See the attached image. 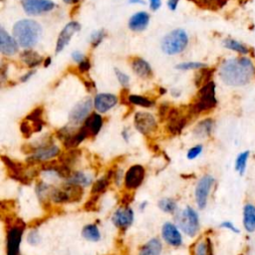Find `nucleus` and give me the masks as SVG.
Returning a JSON list of instances; mask_svg holds the SVG:
<instances>
[{"label":"nucleus","mask_w":255,"mask_h":255,"mask_svg":"<svg viewBox=\"0 0 255 255\" xmlns=\"http://www.w3.org/2000/svg\"><path fill=\"white\" fill-rule=\"evenodd\" d=\"M221 81L228 86L243 87L255 77V64L244 55L223 61L218 70Z\"/></svg>","instance_id":"f257e3e1"},{"label":"nucleus","mask_w":255,"mask_h":255,"mask_svg":"<svg viewBox=\"0 0 255 255\" xmlns=\"http://www.w3.org/2000/svg\"><path fill=\"white\" fill-rule=\"evenodd\" d=\"M41 26L32 19L18 21L13 27V37L23 48H31L37 44L41 36Z\"/></svg>","instance_id":"f03ea898"},{"label":"nucleus","mask_w":255,"mask_h":255,"mask_svg":"<svg viewBox=\"0 0 255 255\" xmlns=\"http://www.w3.org/2000/svg\"><path fill=\"white\" fill-rule=\"evenodd\" d=\"M217 105L215 97V84L210 81L201 87L195 101L191 103L187 109L189 117H197L200 114L210 111Z\"/></svg>","instance_id":"7ed1b4c3"},{"label":"nucleus","mask_w":255,"mask_h":255,"mask_svg":"<svg viewBox=\"0 0 255 255\" xmlns=\"http://www.w3.org/2000/svg\"><path fill=\"white\" fill-rule=\"evenodd\" d=\"M188 44V36L182 29H176L167 34L162 41V50L167 55L181 53Z\"/></svg>","instance_id":"20e7f679"},{"label":"nucleus","mask_w":255,"mask_h":255,"mask_svg":"<svg viewBox=\"0 0 255 255\" xmlns=\"http://www.w3.org/2000/svg\"><path fill=\"white\" fill-rule=\"evenodd\" d=\"M25 228V222L20 218H16L12 226L8 228L6 236L7 255H20V243Z\"/></svg>","instance_id":"39448f33"},{"label":"nucleus","mask_w":255,"mask_h":255,"mask_svg":"<svg viewBox=\"0 0 255 255\" xmlns=\"http://www.w3.org/2000/svg\"><path fill=\"white\" fill-rule=\"evenodd\" d=\"M178 223L182 231L188 236H195L200 230V217L198 212L187 206L178 215Z\"/></svg>","instance_id":"423d86ee"},{"label":"nucleus","mask_w":255,"mask_h":255,"mask_svg":"<svg viewBox=\"0 0 255 255\" xmlns=\"http://www.w3.org/2000/svg\"><path fill=\"white\" fill-rule=\"evenodd\" d=\"M2 162L6 166L8 170V176L14 180H17L23 184H30L32 178L28 175V171L25 167L18 162H14L12 159L6 155L1 156Z\"/></svg>","instance_id":"0eeeda50"},{"label":"nucleus","mask_w":255,"mask_h":255,"mask_svg":"<svg viewBox=\"0 0 255 255\" xmlns=\"http://www.w3.org/2000/svg\"><path fill=\"white\" fill-rule=\"evenodd\" d=\"M188 114L181 113L178 108L171 109L169 116L167 118L168 121V130L173 135H179L185 128L188 121Z\"/></svg>","instance_id":"6e6552de"},{"label":"nucleus","mask_w":255,"mask_h":255,"mask_svg":"<svg viewBox=\"0 0 255 255\" xmlns=\"http://www.w3.org/2000/svg\"><path fill=\"white\" fill-rule=\"evenodd\" d=\"M213 183L214 178L209 175L204 176L198 182L196 187V202L200 209L205 208L207 204V199Z\"/></svg>","instance_id":"1a4fd4ad"},{"label":"nucleus","mask_w":255,"mask_h":255,"mask_svg":"<svg viewBox=\"0 0 255 255\" xmlns=\"http://www.w3.org/2000/svg\"><path fill=\"white\" fill-rule=\"evenodd\" d=\"M60 153V150L55 145H49L39 148L33 154H30L26 162L29 166H34L36 164H42L50 161L51 158L57 156Z\"/></svg>","instance_id":"9d476101"},{"label":"nucleus","mask_w":255,"mask_h":255,"mask_svg":"<svg viewBox=\"0 0 255 255\" xmlns=\"http://www.w3.org/2000/svg\"><path fill=\"white\" fill-rule=\"evenodd\" d=\"M93 102L90 98H86L76 104L69 114V122L73 126H77L86 121L92 110Z\"/></svg>","instance_id":"9b49d317"},{"label":"nucleus","mask_w":255,"mask_h":255,"mask_svg":"<svg viewBox=\"0 0 255 255\" xmlns=\"http://www.w3.org/2000/svg\"><path fill=\"white\" fill-rule=\"evenodd\" d=\"M21 4L28 15H39L55 7V3L51 0H21Z\"/></svg>","instance_id":"f8f14e48"},{"label":"nucleus","mask_w":255,"mask_h":255,"mask_svg":"<svg viewBox=\"0 0 255 255\" xmlns=\"http://www.w3.org/2000/svg\"><path fill=\"white\" fill-rule=\"evenodd\" d=\"M134 123L136 129L143 135H149L156 130V120L155 118L147 112H138L135 115Z\"/></svg>","instance_id":"ddd939ff"},{"label":"nucleus","mask_w":255,"mask_h":255,"mask_svg":"<svg viewBox=\"0 0 255 255\" xmlns=\"http://www.w3.org/2000/svg\"><path fill=\"white\" fill-rule=\"evenodd\" d=\"M81 25L76 22L72 21L69 22L65 27H64L61 31V33L59 34L57 44H56V53H60L64 49L66 48V46L70 43L71 38L77 33L78 31H80Z\"/></svg>","instance_id":"4468645a"},{"label":"nucleus","mask_w":255,"mask_h":255,"mask_svg":"<svg viewBox=\"0 0 255 255\" xmlns=\"http://www.w3.org/2000/svg\"><path fill=\"white\" fill-rule=\"evenodd\" d=\"M112 221L116 228L126 230L132 226L134 221V211L129 206H123L115 211Z\"/></svg>","instance_id":"2eb2a0df"},{"label":"nucleus","mask_w":255,"mask_h":255,"mask_svg":"<svg viewBox=\"0 0 255 255\" xmlns=\"http://www.w3.org/2000/svg\"><path fill=\"white\" fill-rule=\"evenodd\" d=\"M146 175L145 168L141 165L131 167L125 175V185L128 189L138 188L144 181Z\"/></svg>","instance_id":"dca6fc26"},{"label":"nucleus","mask_w":255,"mask_h":255,"mask_svg":"<svg viewBox=\"0 0 255 255\" xmlns=\"http://www.w3.org/2000/svg\"><path fill=\"white\" fill-rule=\"evenodd\" d=\"M118 103V98L113 94L102 93L95 97L94 106L99 113H107Z\"/></svg>","instance_id":"f3484780"},{"label":"nucleus","mask_w":255,"mask_h":255,"mask_svg":"<svg viewBox=\"0 0 255 255\" xmlns=\"http://www.w3.org/2000/svg\"><path fill=\"white\" fill-rule=\"evenodd\" d=\"M162 236L168 244L174 247H178L182 243V237L179 230L171 222H166L163 226Z\"/></svg>","instance_id":"a211bd4d"},{"label":"nucleus","mask_w":255,"mask_h":255,"mask_svg":"<svg viewBox=\"0 0 255 255\" xmlns=\"http://www.w3.org/2000/svg\"><path fill=\"white\" fill-rule=\"evenodd\" d=\"M0 51L6 56H12L18 51V42L7 33L3 27L0 28Z\"/></svg>","instance_id":"6ab92c4d"},{"label":"nucleus","mask_w":255,"mask_h":255,"mask_svg":"<svg viewBox=\"0 0 255 255\" xmlns=\"http://www.w3.org/2000/svg\"><path fill=\"white\" fill-rule=\"evenodd\" d=\"M83 126L87 129L89 137H95L99 134L102 129L103 119L99 114L93 113L86 119Z\"/></svg>","instance_id":"aec40b11"},{"label":"nucleus","mask_w":255,"mask_h":255,"mask_svg":"<svg viewBox=\"0 0 255 255\" xmlns=\"http://www.w3.org/2000/svg\"><path fill=\"white\" fill-rule=\"evenodd\" d=\"M149 22H150V15L145 11H141L134 14L130 18L129 27L132 31L141 32L148 27Z\"/></svg>","instance_id":"412c9836"},{"label":"nucleus","mask_w":255,"mask_h":255,"mask_svg":"<svg viewBox=\"0 0 255 255\" xmlns=\"http://www.w3.org/2000/svg\"><path fill=\"white\" fill-rule=\"evenodd\" d=\"M132 68L134 72L143 79H148L153 74L150 64L143 58H134L132 61Z\"/></svg>","instance_id":"4be33fe9"},{"label":"nucleus","mask_w":255,"mask_h":255,"mask_svg":"<svg viewBox=\"0 0 255 255\" xmlns=\"http://www.w3.org/2000/svg\"><path fill=\"white\" fill-rule=\"evenodd\" d=\"M214 128V121L210 118L204 119L200 122L194 129L195 137L199 139H204L211 135Z\"/></svg>","instance_id":"5701e85b"},{"label":"nucleus","mask_w":255,"mask_h":255,"mask_svg":"<svg viewBox=\"0 0 255 255\" xmlns=\"http://www.w3.org/2000/svg\"><path fill=\"white\" fill-rule=\"evenodd\" d=\"M243 227L249 233L255 231V205L245 204L243 208Z\"/></svg>","instance_id":"b1692460"},{"label":"nucleus","mask_w":255,"mask_h":255,"mask_svg":"<svg viewBox=\"0 0 255 255\" xmlns=\"http://www.w3.org/2000/svg\"><path fill=\"white\" fill-rule=\"evenodd\" d=\"M20 58L22 60V62L24 64H26V66L30 67V68H34L43 62V58L34 50L32 49H26L24 50L21 55Z\"/></svg>","instance_id":"393cba45"},{"label":"nucleus","mask_w":255,"mask_h":255,"mask_svg":"<svg viewBox=\"0 0 255 255\" xmlns=\"http://www.w3.org/2000/svg\"><path fill=\"white\" fill-rule=\"evenodd\" d=\"M89 137V133L87 131L86 128L82 126L78 131H76L67 141L63 143V145L65 146L67 150L70 149H76L86 138Z\"/></svg>","instance_id":"a878e982"},{"label":"nucleus","mask_w":255,"mask_h":255,"mask_svg":"<svg viewBox=\"0 0 255 255\" xmlns=\"http://www.w3.org/2000/svg\"><path fill=\"white\" fill-rule=\"evenodd\" d=\"M43 113H44L43 107H38V108L34 109L26 117V120L30 121L32 123V125H33L35 133L41 132L45 125V122L43 119Z\"/></svg>","instance_id":"bb28decb"},{"label":"nucleus","mask_w":255,"mask_h":255,"mask_svg":"<svg viewBox=\"0 0 255 255\" xmlns=\"http://www.w3.org/2000/svg\"><path fill=\"white\" fill-rule=\"evenodd\" d=\"M191 255H213L212 242L210 238H205L198 241L193 248H190Z\"/></svg>","instance_id":"cd10ccee"},{"label":"nucleus","mask_w":255,"mask_h":255,"mask_svg":"<svg viewBox=\"0 0 255 255\" xmlns=\"http://www.w3.org/2000/svg\"><path fill=\"white\" fill-rule=\"evenodd\" d=\"M163 244L158 238L149 240L140 250L139 255H161Z\"/></svg>","instance_id":"c85d7f7f"},{"label":"nucleus","mask_w":255,"mask_h":255,"mask_svg":"<svg viewBox=\"0 0 255 255\" xmlns=\"http://www.w3.org/2000/svg\"><path fill=\"white\" fill-rule=\"evenodd\" d=\"M81 155V151L78 149H70L68 150L66 153H62L61 155H59L58 161L60 163H62L63 165L68 166V167H73L77 161L79 159Z\"/></svg>","instance_id":"c756f323"},{"label":"nucleus","mask_w":255,"mask_h":255,"mask_svg":"<svg viewBox=\"0 0 255 255\" xmlns=\"http://www.w3.org/2000/svg\"><path fill=\"white\" fill-rule=\"evenodd\" d=\"M223 46H225V48L231 50L233 52H236L240 55L246 56L250 53L249 48L245 44H243V43H241V42H239L235 39H231V38L225 39V40H223Z\"/></svg>","instance_id":"7c9ffc66"},{"label":"nucleus","mask_w":255,"mask_h":255,"mask_svg":"<svg viewBox=\"0 0 255 255\" xmlns=\"http://www.w3.org/2000/svg\"><path fill=\"white\" fill-rule=\"evenodd\" d=\"M82 236L88 241L97 242L101 239V232L96 225H88L82 230Z\"/></svg>","instance_id":"2f4dec72"},{"label":"nucleus","mask_w":255,"mask_h":255,"mask_svg":"<svg viewBox=\"0 0 255 255\" xmlns=\"http://www.w3.org/2000/svg\"><path fill=\"white\" fill-rule=\"evenodd\" d=\"M213 71H214L213 69H208L206 67L203 68V69H200V72L197 74L196 79H195L196 86L201 88L204 85H205L208 82H210L212 74H213Z\"/></svg>","instance_id":"473e14b6"},{"label":"nucleus","mask_w":255,"mask_h":255,"mask_svg":"<svg viewBox=\"0 0 255 255\" xmlns=\"http://www.w3.org/2000/svg\"><path fill=\"white\" fill-rule=\"evenodd\" d=\"M67 182L81 185V186H87L91 183V178L84 174L83 172H74L71 177L67 179Z\"/></svg>","instance_id":"72a5a7b5"},{"label":"nucleus","mask_w":255,"mask_h":255,"mask_svg":"<svg viewBox=\"0 0 255 255\" xmlns=\"http://www.w3.org/2000/svg\"><path fill=\"white\" fill-rule=\"evenodd\" d=\"M249 154H250L249 151H244V152L240 153L237 155L236 159H235L234 169H235V171H236L240 176H243L244 173H245Z\"/></svg>","instance_id":"f704fd0d"},{"label":"nucleus","mask_w":255,"mask_h":255,"mask_svg":"<svg viewBox=\"0 0 255 255\" xmlns=\"http://www.w3.org/2000/svg\"><path fill=\"white\" fill-rule=\"evenodd\" d=\"M111 179L109 178L108 176L103 177L101 178H99L98 180H96V182L93 184L91 194L92 195H101L107 190L109 184H110Z\"/></svg>","instance_id":"c9c22d12"},{"label":"nucleus","mask_w":255,"mask_h":255,"mask_svg":"<svg viewBox=\"0 0 255 255\" xmlns=\"http://www.w3.org/2000/svg\"><path fill=\"white\" fill-rule=\"evenodd\" d=\"M51 189H52V187L43 181H40L36 185V194H37L40 202L42 203V204H44V203H46L48 201V198L50 199Z\"/></svg>","instance_id":"e433bc0d"},{"label":"nucleus","mask_w":255,"mask_h":255,"mask_svg":"<svg viewBox=\"0 0 255 255\" xmlns=\"http://www.w3.org/2000/svg\"><path fill=\"white\" fill-rule=\"evenodd\" d=\"M129 101L133 105L141 106L144 108H150V107L153 106V104H154L153 101H152L146 97H143V96H139V95H130Z\"/></svg>","instance_id":"4c0bfd02"},{"label":"nucleus","mask_w":255,"mask_h":255,"mask_svg":"<svg viewBox=\"0 0 255 255\" xmlns=\"http://www.w3.org/2000/svg\"><path fill=\"white\" fill-rule=\"evenodd\" d=\"M207 67L206 64L204 63H200V62H185V63H180L178 65L176 66V69L181 70V71H186V70H199Z\"/></svg>","instance_id":"58836bf2"},{"label":"nucleus","mask_w":255,"mask_h":255,"mask_svg":"<svg viewBox=\"0 0 255 255\" xmlns=\"http://www.w3.org/2000/svg\"><path fill=\"white\" fill-rule=\"evenodd\" d=\"M158 207L164 212L174 213L177 210V203L173 199H163L158 202Z\"/></svg>","instance_id":"ea45409f"},{"label":"nucleus","mask_w":255,"mask_h":255,"mask_svg":"<svg viewBox=\"0 0 255 255\" xmlns=\"http://www.w3.org/2000/svg\"><path fill=\"white\" fill-rule=\"evenodd\" d=\"M75 132L76 131L73 129V128H71L69 126H66V127L62 128V129L58 130L57 133H56V136H57V138L59 140H61L64 143L65 141H67Z\"/></svg>","instance_id":"a19ab883"},{"label":"nucleus","mask_w":255,"mask_h":255,"mask_svg":"<svg viewBox=\"0 0 255 255\" xmlns=\"http://www.w3.org/2000/svg\"><path fill=\"white\" fill-rule=\"evenodd\" d=\"M20 131L22 133V135L26 138V139H29L32 134L35 133L34 132V128H33V125H32V123L28 120L25 119V121H23L20 125Z\"/></svg>","instance_id":"79ce46f5"},{"label":"nucleus","mask_w":255,"mask_h":255,"mask_svg":"<svg viewBox=\"0 0 255 255\" xmlns=\"http://www.w3.org/2000/svg\"><path fill=\"white\" fill-rule=\"evenodd\" d=\"M99 198H100V195H92L90 200L85 204L84 209L87 211H97Z\"/></svg>","instance_id":"37998d69"},{"label":"nucleus","mask_w":255,"mask_h":255,"mask_svg":"<svg viewBox=\"0 0 255 255\" xmlns=\"http://www.w3.org/2000/svg\"><path fill=\"white\" fill-rule=\"evenodd\" d=\"M105 31L102 29V30H98V31H95L94 33L91 35V43H92V46L93 47H97L101 44V42L104 40L105 38Z\"/></svg>","instance_id":"c03bdc74"},{"label":"nucleus","mask_w":255,"mask_h":255,"mask_svg":"<svg viewBox=\"0 0 255 255\" xmlns=\"http://www.w3.org/2000/svg\"><path fill=\"white\" fill-rule=\"evenodd\" d=\"M40 240H41V237L39 235V232L36 230H31L29 233H28V236H27V241L29 244L31 245H37L40 243Z\"/></svg>","instance_id":"a18cd8bd"},{"label":"nucleus","mask_w":255,"mask_h":255,"mask_svg":"<svg viewBox=\"0 0 255 255\" xmlns=\"http://www.w3.org/2000/svg\"><path fill=\"white\" fill-rule=\"evenodd\" d=\"M115 73H116V76H117V78H118L120 84H121L123 87L127 88L128 86H129V83H130V78H129V76H128L127 74H125L124 72L120 71L119 69H115Z\"/></svg>","instance_id":"49530a36"},{"label":"nucleus","mask_w":255,"mask_h":255,"mask_svg":"<svg viewBox=\"0 0 255 255\" xmlns=\"http://www.w3.org/2000/svg\"><path fill=\"white\" fill-rule=\"evenodd\" d=\"M203 153V146L202 145H198V146H195L194 148H191L188 152H187V158L188 159H195L197 158L201 153Z\"/></svg>","instance_id":"de8ad7c7"},{"label":"nucleus","mask_w":255,"mask_h":255,"mask_svg":"<svg viewBox=\"0 0 255 255\" xmlns=\"http://www.w3.org/2000/svg\"><path fill=\"white\" fill-rule=\"evenodd\" d=\"M171 109H172V107L168 103L162 104L161 107H159V109H158V117H159V119H161L162 121L167 120Z\"/></svg>","instance_id":"09e8293b"},{"label":"nucleus","mask_w":255,"mask_h":255,"mask_svg":"<svg viewBox=\"0 0 255 255\" xmlns=\"http://www.w3.org/2000/svg\"><path fill=\"white\" fill-rule=\"evenodd\" d=\"M188 1L194 2L197 6L203 9H211L210 0H188Z\"/></svg>","instance_id":"8fccbe9b"},{"label":"nucleus","mask_w":255,"mask_h":255,"mask_svg":"<svg viewBox=\"0 0 255 255\" xmlns=\"http://www.w3.org/2000/svg\"><path fill=\"white\" fill-rule=\"evenodd\" d=\"M220 228L221 229H226V230H229L230 231H232L233 233H239L240 230L233 225L232 222L230 221H223L221 225H220Z\"/></svg>","instance_id":"3c124183"},{"label":"nucleus","mask_w":255,"mask_h":255,"mask_svg":"<svg viewBox=\"0 0 255 255\" xmlns=\"http://www.w3.org/2000/svg\"><path fill=\"white\" fill-rule=\"evenodd\" d=\"M91 68V63H90V60L89 59H84L82 62L79 63V72L80 73H85V72H88Z\"/></svg>","instance_id":"603ef678"},{"label":"nucleus","mask_w":255,"mask_h":255,"mask_svg":"<svg viewBox=\"0 0 255 255\" xmlns=\"http://www.w3.org/2000/svg\"><path fill=\"white\" fill-rule=\"evenodd\" d=\"M228 2H229V0H210L211 9L222 8Z\"/></svg>","instance_id":"864d4df0"},{"label":"nucleus","mask_w":255,"mask_h":255,"mask_svg":"<svg viewBox=\"0 0 255 255\" xmlns=\"http://www.w3.org/2000/svg\"><path fill=\"white\" fill-rule=\"evenodd\" d=\"M133 195L129 194V195H125L122 199V204L123 206H128L129 205V204H131L133 202Z\"/></svg>","instance_id":"5fc2aeb1"},{"label":"nucleus","mask_w":255,"mask_h":255,"mask_svg":"<svg viewBox=\"0 0 255 255\" xmlns=\"http://www.w3.org/2000/svg\"><path fill=\"white\" fill-rule=\"evenodd\" d=\"M150 5L153 10H157L162 5V0H150Z\"/></svg>","instance_id":"6e6d98bb"},{"label":"nucleus","mask_w":255,"mask_h":255,"mask_svg":"<svg viewBox=\"0 0 255 255\" xmlns=\"http://www.w3.org/2000/svg\"><path fill=\"white\" fill-rule=\"evenodd\" d=\"M72 58H73V60L75 62L80 63V62H82L84 60V55L81 52H79V51H74L72 53Z\"/></svg>","instance_id":"4d7b16f0"},{"label":"nucleus","mask_w":255,"mask_h":255,"mask_svg":"<svg viewBox=\"0 0 255 255\" xmlns=\"http://www.w3.org/2000/svg\"><path fill=\"white\" fill-rule=\"evenodd\" d=\"M122 178H123V172L121 170H117L116 174H115V177H114V180H115L117 185H119L121 183Z\"/></svg>","instance_id":"13d9d810"},{"label":"nucleus","mask_w":255,"mask_h":255,"mask_svg":"<svg viewBox=\"0 0 255 255\" xmlns=\"http://www.w3.org/2000/svg\"><path fill=\"white\" fill-rule=\"evenodd\" d=\"M179 2V0H168V6L171 10H176L178 7V4Z\"/></svg>","instance_id":"bf43d9fd"},{"label":"nucleus","mask_w":255,"mask_h":255,"mask_svg":"<svg viewBox=\"0 0 255 255\" xmlns=\"http://www.w3.org/2000/svg\"><path fill=\"white\" fill-rule=\"evenodd\" d=\"M34 74H35V71H34V70L29 71L28 73H26L25 75H23V76L20 78V81H21V82H27Z\"/></svg>","instance_id":"052dcab7"},{"label":"nucleus","mask_w":255,"mask_h":255,"mask_svg":"<svg viewBox=\"0 0 255 255\" xmlns=\"http://www.w3.org/2000/svg\"><path fill=\"white\" fill-rule=\"evenodd\" d=\"M122 136H123V138L125 139L126 142L129 141V139H130V135H129V132L127 131V129H125V130L122 132Z\"/></svg>","instance_id":"680f3d73"},{"label":"nucleus","mask_w":255,"mask_h":255,"mask_svg":"<svg viewBox=\"0 0 255 255\" xmlns=\"http://www.w3.org/2000/svg\"><path fill=\"white\" fill-rule=\"evenodd\" d=\"M129 2L132 4H145L144 0H129Z\"/></svg>","instance_id":"e2e57ef3"},{"label":"nucleus","mask_w":255,"mask_h":255,"mask_svg":"<svg viewBox=\"0 0 255 255\" xmlns=\"http://www.w3.org/2000/svg\"><path fill=\"white\" fill-rule=\"evenodd\" d=\"M63 1L68 3V4H72V3H77V2H79L80 0H63Z\"/></svg>","instance_id":"0e129e2a"},{"label":"nucleus","mask_w":255,"mask_h":255,"mask_svg":"<svg viewBox=\"0 0 255 255\" xmlns=\"http://www.w3.org/2000/svg\"><path fill=\"white\" fill-rule=\"evenodd\" d=\"M172 94H173V96H174V97H178V96L180 95V92L173 90V91H172Z\"/></svg>","instance_id":"69168bd1"},{"label":"nucleus","mask_w":255,"mask_h":255,"mask_svg":"<svg viewBox=\"0 0 255 255\" xmlns=\"http://www.w3.org/2000/svg\"><path fill=\"white\" fill-rule=\"evenodd\" d=\"M50 63H51V58L49 57V58L46 59V61H45V65H44V66H45V67H48V66L50 65Z\"/></svg>","instance_id":"338daca9"},{"label":"nucleus","mask_w":255,"mask_h":255,"mask_svg":"<svg viewBox=\"0 0 255 255\" xmlns=\"http://www.w3.org/2000/svg\"><path fill=\"white\" fill-rule=\"evenodd\" d=\"M147 206V202H145V203H142V205L140 206V208H141V210H143V209H145V207Z\"/></svg>","instance_id":"774afa93"}]
</instances>
